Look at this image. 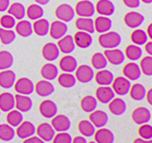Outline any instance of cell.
Returning <instances> with one entry per match:
<instances>
[{"label": "cell", "instance_id": "1", "mask_svg": "<svg viewBox=\"0 0 152 143\" xmlns=\"http://www.w3.org/2000/svg\"><path fill=\"white\" fill-rule=\"evenodd\" d=\"M99 44L105 49H113L116 48L121 43V36L119 33H117L115 31H107L101 33V35L98 38Z\"/></svg>", "mask_w": 152, "mask_h": 143}, {"label": "cell", "instance_id": "2", "mask_svg": "<svg viewBox=\"0 0 152 143\" xmlns=\"http://www.w3.org/2000/svg\"><path fill=\"white\" fill-rule=\"evenodd\" d=\"M76 13L80 17H91L95 14V5L89 0H80L76 5Z\"/></svg>", "mask_w": 152, "mask_h": 143}, {"label": "cell", "instance_id": "3", "mask_svg": "<svg viewBox=\"0 0 152 143\" xmlns=\"http://www.w3.org/2000/svg\"><path fill=\"white\" fill-rule=\"evenodd\" d=\"M113 91L116 94L120 95H126L129 93V90L131 88V83L130 80L127 79L126 77H116L115 79H113Z\"/></svg>", "mask_w": 152, "mask_h": 143}, {"label": "cell", "instance_id": "4", "mask_svg": "<svg viewBox=\"0 0 152 143\" xmlns=\"http://www.w3.org/2000/svg\"><path fill=\"white\" fill-rule=\"evenodd\" d=\"M14 88H15V91L18 94H23V95H30L34 91V84L27 77L19 78L14 83Z\"/></svg>", "mask_w": 152, "mask_h": 143}, {"label": "cell", "instance_id": "5", "mask_svg": "<svg viewBox=\"0 0 152 143\" xmlns=\"http://www.w3.org/2000/svg\"><path fill=\"white\" fill-rule=\"evenodd\" d=\"M56 16L61 21L68 23L75 17V10L71 8V5L67 4V3H63V4H60L56 8Z\"/></svg>", "mask_w": 152, "mask_h": 143}, {"label": "cell", "instance_id": "6", "mask_svg": "<svg viewBox=\"0 0 152 143\" xmlns=\"http://www.w3.org/2000/svg\"><path fill=\"white\" fill-rule=\"evenodd\" d=\"M67 30H68L67 25L61 21H54L49 27V33H50L51 38L54 40H60L64 35H66Z\"/></svg>", "mask_w": 152, "mask_h": 143}, {"label": "cell", "instance_id": "7", "mask_svg": "<svg viewBox=\"0 0 152 143\" xmlns=\"http://www.w3.org/2000/svg\"><path fill=\"white\" fill-rule=\"evenodd\" d=\"M132 120L137 125L146 124L151 120V113L150 111L145 107H140L132 112Z\"/></svg>", "mask_w": 152, "mask_h": 143}, {"label": "cell", "instance_id": "8", "mask_svg": "<svg viewBox=\"0 0 152 143\" xmlns=\"http://www.w3.org/2000/svg\"><path fill=\"white\" fill-rule=\"evenodd\" d=\"M94 71L88 65H80L76 69V79L82 83H87L94 78Z\"/></svg>", "mask_w": 152, "mask_h": 143}, {"label": "cell", "instance_id": "9", "mask_svg": "<svg viewBox=\"0 0 152 143\" xmlns=\"http://www.w3.org/2000/svg\"><path fill=\"white\" fill-rule=\"evenodd\" d=\"M115 96V93L109 86H100L96 90V100L102 104H109Z\"/></svg>", "mask_w": 152, "mask_h": 143}, {"label": "cell", "instance_id": "10", "mask_svg": "<svg viewBox=\"0 0 152 143\" xmlns=\"http://www.w3.org/2000/svg\"><path fill=\"white\" fill-rule=\"evenodd\" d=\"M51 126L58 133L67 131L70 128V120L65 115H54L51 121Z\"/></svg>", "mask_w": 152, "mask_h": 143}, {"label": "cell", "instance_id": "11", "mask_svg": "<svg viewBox=\"0 0 152 143\" xmlns=\"http://www.w3.org/2000/svg\"><path fill=\"white\" fill-rule=\"evenodd\" d=\"M89 121L91 124L97 128H101L103 126L107 125V121H109V116L104 111L102 110H94L93 112H91L89 115Z\"/></svg>", "mask_w": 152, "mask_h": 143}, {"label": "cell", "instance_id": "12", "mask_svg": "<svg viewBox=\"0 0 152 143\" xmlns=\"http://www.w3.org/2000/svg\"><path fill=\"white\" fill-rule=\"evenodd\" d=\"M95 11L101 16H111L115 12V5L111 0H99L95 7Z\"/></svg>", "mask_w": 152, "mask_h": 143}, {"label": "cell", "instance_id": "13", "mask_svg": "<svg viewBox=\"0 0 152 143\" xmlns=\"http://www.w3.org/2000/svg\"><path fill=\"white\" fill-rule=\"evenodd\" d=\"M103 55L105 59L113 65H120L124 61V54L120 49H107Z\"/></svg>", "mask_w": 152, "mask_h": 143}, {"label": "cell", "instance_id": "14", "mask_svg": "<svg viewBox=\"0 0 152 143\" xmlns=\"http://www.w3.org/2000/svg\"><path fill=\"white\" fill-rule=\"evenodd\" d=\"M124 24L129 27V28H137V27H140L145 21V17L144 15H142L140 13L138 12H129L127 13L126 15H124Z\"/></svg>", "mask_w": 152, "mask_h": 143}, {"label": "cell", "instance_id": "15", "mask_svg": "<svg viewBox=\"0 0 152 143\" xmlns=\"http://www.w3.org/2000/svg\"><path fill=\"white\" fill-rule=\"evenodd\" d=\"M36 131L35 126L33 125L32 123L27 121V122H21L19 125L17 126L16 129V133L20 139H27L29 137H32Z\"/></svg>", "mask_w": 152, "mask_h": 143}, {"label": "cell", "instance_id": "16", "mask_svg": "<svg viewBox=\"0 0 152 143\" xmlns=\"http://www.w3.org/2000/svg\"><path fill=\"white\" fill-rule=\"evenodd\" d=\"M42 55H43L44 59H46L47 61L52 62L58 58V56H60V49H58V45H56L54 43H47L44 45Z\"/></svg>", "mask_w": 152, "mask_h": 143}, {"label": "cell", "instance_id": "17", "mask_svg": "<svg viewBox=\"0 0 152 143\" xmlns=\"http://www.w3.org/2000/svg\"><path fill=\"white\" fill-rule=\"evenodd\" d=\"M122 73H124V77H126L127 79L132 80V81H135V80L140 79V75H142L140 65H137L134 62L126 64V66L122 69Z\"/></svg>", "mask_w": 152, "mask_h": 143}, {"label": "cell", "instance_id": "18", "mask_svg": "<svg viewBox=\"0 0 152 143\" xmlns=\"http://www.w3.org/2000/svg\"><path fill=\"white\" fill-rule=\"evenodd\" d=\"M39 112L44 118L51 119L58 112V107L52 100H43L39 105Z\"/></svg>", "mask_w": 152, "mask_h": 143}, {"label": "cell", "instance_id": "19", "mask_svg": "<svg viewBox=\"0 0 152 143\" xmlns=\"http://www.w3.org/2000/svg\"><path fill=\"white\" fill-rule=\"evenodd\" d=\"M37 135L38 137L42 139L45 142H49V141H52L54 137V129L53 127L48 124V123H42L41 125L37 126Z\"/></svg>", "mask_w": 152, "mask_h": 143}, {"label": "cell", "instance_id": "20", "mask_svg": "<svg viewBox=\"0 0 152 143\" xmlns=\"http://www.w3.org/2000/svg\"><path fill=\"white\" fill-rule=\"evenodd\" d=\"M15 107V97L12 93L4 92L0 94V111L9 112Z\"/></svg>", "mask_w": 152, "mask_h": 143}, {"label": "cell", "instance_id": "21", "mask_svg": "<svg viewBox=\"0 0 152 143\" xmlns=\"http://www.w3.org/2000/svg\"><path fill=\"white\" fill-rule=\"evenodd\" d=\"M58 49L64 52V54L68 55L71 54L76 48V44H75L74 38L71 35H64L61 38L58 42Z\"/></svg>", "mask_w": 152, "mask_h": 143}, {"label": "cell", "instance_id": "22", "mask_svg": "<svg viewBox=\"0 0 152 143\" xmlns=\"http://www.w3.org/2000/svg\"><path fill=\"white\" fill-rule=\"evenodd\" d=\"M35 92L37 93V95H39L41 97H46L51 95L54 92V87L53 84L51 83L49 80H41L35 84Z\"/></svg>", "mask_w": 152, "mask_h": 143}, {"label": "cell", "instance_id": "23", "mask_svg": "<svg viewBox=\"0 0 152 143\" xmlns=\"http://www.w3.org/2000/svg\"><path fill=\"white\" fill-rule=\"evenodd\" d=\"M16 80L15 73L11 69H4L0 73V87L3 89H10L14 86Z\"/></svg>", "mask_w": 152, "mask_h": 143}, {"label": "cell", "instance_id": "24", "mask_svg": "<svg viewBox=\"0 0 152 143\" xmlns=\"http://www.w3.org/2000/svg\"><path fill=\"white\" fill-rule=\"evenodd\" d=\"M15 107L20 112H28L32 108V100L28 95L17 94L15 95Z\"/></svg>", "mask_w": 152, "mask_h": 143}, {"label": "cell", "instance_id": "25", "mask_svg": "<svg viewBox=\"0 0 152 143\" xmlns=\"http://www.w3.org/2000/svg\"><path fill=\"white\" fill-rule=\"evenodd\" d=\"M95 140L96 143H114V133H112L107 128H99L98 130L95 131Z\"/></svg>", "mask_w": 152, "mask_h": 143}, {"label": "cell", "instance_id": "26", "mask_svg": "<svg viewBox=\"0 0 152 143\" xmlns=\"http://www.w3.org/2000/svg\"><path fill=\"white\" fill-rule=\"evenodd\" d=\"M74 41L75 44L80 48H87L93 43V38H91V34L85 32V31H79L75 34Z\"/></svg>", "mask_w": 152, "mask_h": 143}, {"label": "cell", "instance_id": "27", "mask_svg": "<svg viewBox=\"0 0 152 143\" xmlns=\"http://www.w3.org/2000/svg\"><path fill=\"white\" fill-rule=\"evenodd\" d=\"M76 27L79 31H85L89 34L95 32L94 21L91 17H79L76 21Z\"/></svg>", "mask_w": 152, "mask_h": 143}, {"label": "cell", "instance_id": "28", "mask_svg": "<svg viewBox=\"0 0 152 143\" xmlns=\"http://www.w3.org/2000/svg\"><path fill=\"white\" fill-rule=\"evenodd\" d=\"M95 30L99 33H104L112 28V21L107 16H98L94 21Z\"/></svg>", "mask_w": 152, "mask_h": 143}, {"label": "cell", "instance_id": "29", "mask_svg": "<svg viewBox=\"0 0 152 143\" xmlns=\"http://www.w3.org/2000/svg\"><path fill=\"white\" fill-rule=\"evenodd\" d=\"M109 109L111 113H113L114 115H121L126 112L127 105L121 98H113L109 102Z\"/></svg>", "mask_w": 152, "mask_h": 143}, {"label": "cell", "instance_id": "30", "mask_svg": "<svg viewBox=\"0 0 152 143\" xmlns=\"http://www.w3.org/2000/svg\"><path fill=\"white\" fill-rule=\"evenodd\" d=\"M60 67L65 73H72L78 67V63H77V60L75 59L74 57L67 55V56L63 57L60 60Z\"/></svg>", "mask_w": 152, "mask_h": 143}, {"label": "cell", "instance_id": "31", "mask_svg": "<svg viewBox=\"0 0 152 143\" xmlns=\"http://www.w3.org/2000/svg\"><path fill=\"white\" fill-rule=\"evenodd\" d=\"M49 27H50V24H49L48 21L45 19V18L36 19L35 23L32 25L33 31H34L38 36L47 35V34L49 33Z\"/></svg>", "mask_w": 152, "mask_h": 143}, {"label": "cell", "instance_id": "32", "mask_svg": "<svg viewBox=\"0 0 152 143\" xmlns=\"http://www.w3.org/2000/svg\"><path fill=\"white\" fill-rule=\"evenodd\" d=\"M95 79L99 86H110L113 82L114 75L112 74V72L107 71V69H99V72L95 76Z\"/></svg>", "mask_w": 152, "mask_h": 143}, {"label": "cell", "instance_id": "33", "mask_svg": "<svg viewBox=\"0 0 152 143\" xmlns=\"http://www.w3.org/2000/svg\"><path fill=\"white\" fill-rule=\"evenodd\" d=\"M42 76L45 78V80H54L58 75V67L52 63H46L41 69Z\"/></svg>", "mask_w": 152, "mask_h": 143}, {"label": "cell", "instance_id": "34", "mask_svg": "<svg viewBox=\"0 0 152 143\" xmlns=\"http://www.w3.org/2000/svg\"><path fill=\"white\" fill-rule=\"evenodd\" d=\"M8 12L10 15H12L15 19H19L21 21L26 15V9L21 3L19 2H14L9 7Z\"/></svg>", "mask_w": 152, "mask_h": 143}, {"label": "cell", "instance_id": "35", "mask_svg": "<svg viewBox=\"0 0 152 143\" xmlns=\"http://www.w3.org/2000/svg\"><path fill=\"white\" fill-rule=\"evenodd\" d=\"M16 26V32L23 38H28L32 34V24L29 21H20Z\"/></svg>", "mask_w": 152, "mask_h": 143}, {"label": "cell", "instance_id": "36", "mask_svg": "<svg viewBox=\"0 0 152 143\" xmlns=\"http://www.w3.org/2000/svg\"><path fill=\"white\" fill-rule=\"evenodd\" d=\"M130 96H131L132 100H142L145 96H146V89L142 84L140 83H134L130 88L129 90Z\"/></svg>", "mask_w": 152, "mask_h": 143}, {"label": "cell", "instance_id": "37", "mask_svg": "<svg viewBox=\"0 0 152 143\" xmlns=\"http://www.w3.org/2000/svg\"><path fill=\"white\" fill-rule=\"evenodd\" d=\"M13 62H14V58H13V55L10 51H0V69L1 71L9 69L13 65Z\"/></svg>", "mask_w": 152, "mask_h": 143}, {"label": "cell", "instance_id": "38", "mask_svg": "<svg viewBox=\"0 0 152 143\" xmlns=\"http://www.w3.org/2000/svg\"><path fill=\"white\" fill-rule=\"evenodd\" d=\"M81 108L85 112H93L97 108V100L96 97L91 96V95H87V96L83 97L81 100Z\"/></svg>", "mask_w": 152, "mask_h": 143}, {"label": "cell", "instance_id": "39", "mask_svg": "<svg viewBox=\"0 0 152 143\" xmlns=\"http://www.w3.org/2000/svg\"><path fill=\"white\" fill-rule=\"evenodd\" d=\"M26 13H27V16L29 17V19L36 21V19H39V18L43 17L44 10L41 5L35 3V4H31L28 8V10L26 11Z\"/></svg>", "mask_w": 152, "mask_h": 143}, {"label": "cell", "instance_id": "40", "mask_svg": "<svg viewBox=\"0 0 152 143\" xmlns=\"http://www.w3.org/2000/svg\"><path fill=\"white\" fill-rule=\"evenodd\" d=\"M23 113L19 110H11V111H9V114L7 115L8 124L10 126H12V127L19 125L23 122Z\"/></svg>", "mask_w": 152, "mask_h": 143}, {"label": "cell", "instance_id": "41", "mask_svg": "<svg viewBox=\"0 0 152 143\" xmlns=\"http://www.w3.org/2000/svg\"><path fill=\"white\" fill-rule=\"evenodd\" d=\"M58 83L61 84L63 88H72L76 84V77L74 75H71V73H63L62 75H60L58 78Z\"/></svg>", "mask_w": 152, "mask_h": 143}, {"label": "cell", "instance_id": "42", "mask_svg": "<svg viewBox=\"0 0 152 143\" xmlns=\"http://www.w3.org/2000/svg\"><path fill=\"white\" fill-rule=\"evenodd\" d=\"M15 136V130L13 129L12 126L9 124H1L0 125V139L2 141H9L13 140Z\"/></svg>", "mask_w": 152, "mask_h": 143}, {"label": "cell", "instance_id": "43", "mask_svg": "<svg viewBox=\"0 0 152 143\" xmlns=\"http://www.w3.org/2000/svg\"><path fill=\"white\" fill-rule=\"evenodd\" d=\"M79 130L84 137H91L95 133V126L91 124V121L82 120L79 123Z\"/></svg>", "mask_w": 152, "mask_h": 143}, {"label": "cell", "instance_id": "44", "mask_svg": "<svg viewBox=\"0 0 152 143\" xmlns=\"http://www.w3.org/2000/svg\"><path fill=\"white\" fill-rule=\"evenodd\" d=\"M131 40H132V42L135 44V45H137V46H140V45H144V44L147 43L148 35L144 30L136 29V30H134L133 32H132Z\"/></svg>", "mask_w": 152, "mask_h": 143}, {"label": "cell", "instance_id": "45", "mask_svg": "<svg viewBox=\"0 0 152 143\" xmlns=\"http://www.w3.org/2000/svg\"><path fill=\"white\" fill-rule=\"evenodd\" d=\"M142 50L140 49V46L137 45H129L126 48V57L128 59H130L131 61H136L142 57Z\"/></svg>", "mask_w": 152, "mask_h": 143}, {"label": "cell", "instance_id": "46", "mask_svg": "<svg viewBox=\"0 0 152 143\" xmlns=\"http://www.w3.org/2000/svg\"><path fill=\"white\" fill-rule=\"evenodd\" d=\"M107 64V60L105 59L103 54L101 52H96L91 57V65L96 69H105Z\"/></svg>", "mask_w": 152, "mask_h": 143}, {"label": "cell", "instance_id": "47", "mask_svg": "<svg viewBox=\"0 0 152 143\" xmlns=\"http://www.w3.org/2000/svg\"><path fill=\"white\" fill-rule=\"evenodd\" d=\"M16 38V33L11 29L0 28V43L9 45L12 43Z\"/></svg>", "mask_w": 152, "mask_h": 143}, {"label": "cell", "instance_id": "48", "mask_svg": "<svg viewBox=\"0 0 152 143\" xmlns=\"http://www.w3.org/2000/svg\"><path fill=\"white\" fill-rule=\"evenodd\" d=\"M140 72H142L146 76H151L152 75V57H146V58H142V61H140Z\"/></svg>", "mask_w": 152, "mask_h": 143}, {"label": "cell", "instance_id": "49", "mask_svg": "<svg viewBox=\"0 0 152 143\" xmlns=\"http://www.w3.org/2000/svg\"><path fill=\"white\" fill-rule=\"evenodd\" d=\"M138 133H140V138L146 139V140H151L152 138V127L148 123L146 124H142L138 129Z\"/></svg>", "mask_w": 152, "mask_h": 143}, {"label": "cell", "instance_id": "50", "mask_svg": "<svg viewBox=\"0 0 152 143\" xmlns=\"http://www.w3.org/2000/svg\"><path fill=\"white\" fill-rule=\"evenodd\" d=\"M0 24L2 26V28L4 29H12L13 27H15V18L13 17L12 15H3L2 17L0 18Z\"/></svg>", "mask_w": 152, "mask_h": 143}, {"label": "cell", "instance_id": "51", "mask_svg": "<svg viewBox=\"0 0 152 143\" xmlns=\"http://www.w3.org/2000/svg\"><path fill=\"white\" fill-rule=\"evenodd\" d=\"M52 141H53V143H71L72 139H71V136L69 133L63 131V133H58V135H54Z\"/></svg>", "mask_w": 152, "mask_h": 143}, {"label": "cell", "instance_id": "52", "mask_svg": "<svg viewBox=\"0 0 152 143\" xmlns=\"http://www.w3.org/2000/svg\"><path fill=\"white\" fill-rule=\"evenodd\" d=\"M124 3L127 5L128 8H138L140 7V0H122Z\"/></svg>", "mask_w": 152, "mask_h": 143}, {"label": "cell", "instance_id": "53", "mask_svg": "<svg viewBox=\"0 0 152 143\" xmlns=\"http://www.w3.org/2000/svg\"><path fill=\"white\" fill-rule=\"evenodd\" d=\"M23 143H45V141L42 140L39 137H34V136H32V137H29V138L25 139Z\"/></svg>", "mask_w": 152, "mask_h": 143}, {"label": "cell", "instance_id": "54", "mask_svg": "<svg viewBox=\"0 0 152 143\" xmlns=\"http://www.w3.org/2000/svg\"><path fill=\"white\" fill-rule=\"evenodd\" d=\"M10 7V0H0V12H4Z\"/></svg>", "mask_w": 152, "mask_h": 143}, {"label": "cell", "instance_id": "55", "mask_svg": "<svg viewBox=\"0 0 152 143\" xmlns=\"http://www.w3.org/2000/svg\"><path fill=\"white\" fill-rule=\"evenodd\" d=\"M71 143H87L86 139L82 137V136H78V137H75L71 141Z\"/></svg>", "mask_w": 152, "mask_h": 143}, {"label": "cell", "instance_id": "56", "mask_svg": "<svg viewBox=\"0 0 152 143\" xmlns=\"http://www.w3.org/2000/svg\"><path fill=\"white\" fill-rule=\"evenodd\" d=\"M145 49L149 54V56H152V42H148L146 44V46H145Z\"/></svg>", "mask_w": 152, "mask_h": 143}, {"label": "cell", "instance_id": "57", "mask_svg": "<svg viewBox=\"0 0 152 143\" xmlns=\"http://www.w3.org/2000/svg\"><path fill=\"white\" fill-rule=\"evenodd\" d=\"M133 143H152L151 140H146V139H142V138H137L133 141Z\"/></svg>", "mask_w": 152, "mask_h": 143}, {"label": "cell", "instance_id": "58", "mask_svg": "<svg viewBox=\"0 0 152 143\" xmlns=\"http://www.w3.org/2000/svg\"><path fill=\"white\" fill-rule=\"evenodd\" d=\"M147 100L148 102H149L150 105H152V90L150 89L149 91H148V94H147Z\"/></svg>", "mask_w": 152, "mask_h": 143}, {"label": "cell", "instance_id": "59", "mask_svg": "<svg viewBox=\"0 0 152 143\" xmlns=\"http://www.w3.org/2000/svg\"><path fill=\"white\" fill-rule=\"evenodd\" d=\"M35 2L39 5H45L49 2V0H35Z\"/></svg>", "mask_w": 152, "mask_h": 143}, {"label": "cell", "instance_id": "60", "mask_svg": "<svg viewBox=\"0 0 152 143\" xmlns=\"http://www.w3.org/2000/svg\"><path fill=\"white\" fill-rule=\"evenodd\" d=\"M147 32H148L147 35L149 36L150 38H152V25H151V24H150V25L148 26V30H147Z\"/></svg>", "mask_w": 152, "mask_h": 143}, {"label": "cell", "instance_id": "61", "mask_svg": "<svg viewBox=\"0 0 152 143\" xmlns=\"http://www.w3.org/2000/svg\"><path fill=\"white\" fill-rule=\"evenodd\" d=\"M142 2H145V3H149V4H150V3H152V0H142Z\"/></svg>", "mask_w": 152, "mask_h": 143}, {"label": "cell", "instance_id": "62", "mask_svg": "<svg viewBox=\"0 0 152 143\" xmlns=\"http://www.w3.org/2000/svg\"><path fill=\"white\" fill-rule=\"evenodd\" d=\"M88 143H96V142H88Z\"/></svg>", "mask_w": 152, "mask_h": 143}]
</instances>
